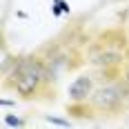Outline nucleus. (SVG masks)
I'll use <instances>...</instances> for the list:
<instances>
[{
	"instance_id": "obj_1",
	"label": "nucleus",
	"mask_w": 129,
	"mask_h": 129,
	"mask_svg": "<svg viewBox=\"0 0 129 129\" xmlns=\"http://www.w3.org/2000/svg\"><path fill=\"white\" fill-rule=\"evenodd\" d=\"M13 89L18 91L20 96L25 98H31L36 91H38V85L45 80V67L38 58L34 56H22L18 60H13Z\"/></svg>"
},
{
	"instance_id": "obj_2",
	"label": "nucleus",
	"mask_w": 129,
	"mask_h": 129,
	"mask_svg": "<svg viewBox=\"0 0 129 129\" xmlns=\"http://www.w3.org/2000/svg\"><path fill=\"white\" fill-rule=\"evenodd\" d=\"M129 96V85L127 82H111L96 89L89 96V105L98 111H116Z\"/></svg>"
},
{
	"instance_id": "obj_3",
	"label": "nucleus",
	"mask_w": 129,
	"mask_h": 129,
	"mask_svg": "<svg viewBox=\"0 0 129 129\" xmlns=\"http://www.w3.org/2000/svg\"><path fill=\"white\" fill-rule=\"evenodd\" d=\"M67 93H69L71 103H87V98L93 93V78L87 76V74L74 78V82L69 85Z\"/></svg>"
},
{
	"instance_id": "obj_4",
	"label": "nucleus",
	"mask_w": 129,
	"mask_h": 129,
	"mask_svg": "<svg viewBox=\"0 0 129 129\" xmlns=\"http://www.w3.org/2000/svg\"><path fill=\"white\" fill-rule=\"evenodd\" d=\"M5 125H9V127H22L25 120L22 118H13V116H5Z\"/></svg>"
},
{
	"instance_id": "obj_5",
	"label": "nucleus",
	"mask_w": 129,
	"mask_h": 129,
	"mask_svg": "<svg viewBox=\"0 0 129 129\" xmlns=\"http://www.w3.org/2000/svg\"><path fill=\"white\" fill-rule=\"evenodd\" d=\"M47 122H51V125H60V127H69V120H62V118H53V116H47Z\"/></svg>"
},
{
	"instance_id": "obj_6",
	"label": "nucleus",
	"mask_w": 129,
	"mask_h": 129,
	"mask_svg": "<svg viewBox=\"0 0 129 129\" xmlns=\"http://www.w3.org/2000/svg\"><path fill=\"white\" fill-rule=\"evenodd\" d=\"M0 105H2V107H9V105H11V100H7V98H2V100H0Z\"/></svg>"
},
{
	"instance_id": "obj_7",
	"label": "nucleus",
	"mask_w": 129,
	"mask_h": 129,
	"mask_svg": "<svg viewBox=\"0 0 129 129\" xmlns=\"http://www.w3.org/2000/svg\"><path fill=\"white\" fill-rule=\"evenodd\" d=\"M125 82L129 85V67H127V71H125Z\"/></svg>"
}]
</instances>
